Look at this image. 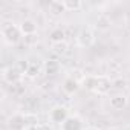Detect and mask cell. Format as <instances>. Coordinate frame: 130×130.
I'll return each instance as SVG.
<instances>
[{
	"instance_id": "ba28073f",
	"label": "cell",
	"mask_w": 130,
	"mask_h": 130,
	"mask_svg": "<svg viewBox=\"0 0 130 130\" xmlns=\"http://www.w3.org/2000/svg\"><path fill=\"white\" fill-rule=\"evenodd\" d=\"M28 127L26 124V119H25V115H14L9 118L8 121V128L9 130H25Z\"/></svg>"
},
{
	"instance_id": "ffe728a7",
	"label": "cell",
	"mask_w": 130,
	"mask_h": 130,
	"mask_svg": "<svg viewBox=\"0 0 130 130\" xmlns=\"http://www.w3.org/2000/svg\"><path fill=\"white\" fill-rule=\"evenodd\" d=\"M25 130H41V128H40L38 125H28Z\"/></svg>"
},
{
	"instance_id": "8fae6325",
	"label": "cell",
	"mask_w": 130,
	"mask_h": 130,
	"mask_svg": "<svg viewBox=\"0 0 130 130\" xmlns=\"http://www.w3.org/2000/svg\"><path fill=\"white\" fill-rule=\"evenodd\" d=\"M64 12H68L66 8H64V3L60 2V0H54V2L49 3V14L52 17H61Z\"/></svg>"
},
{
	"instance_id": "8992f818",
	"label": "cell",
	"mask_w": 130,
	"mask_h": 130,
	"mask_svg": "<svg viewBox=\"0 0 130 130\" xmlns=\"http://www.w3.org/2000/svg\"><path fill=\"white\" fill-rule=\"evenodd\" d=\"M93 40H95L93 32H92L89 28L81 29V31H80V34H78V37H77V43H78V46H80V47H89V46H92Z\"/></svg>"
},
{
	"instance_id": "9a60e30c",
	"label": "cell",
	"mask_w": 130,
	"mask_h": 130,
	"mask_svg": "<svg viewBox=\"0 0 130 130\" xmlns=\"http://www.w3.org/2000/svg\"><path fill=\"white\" fill-rule=\"evenodd\" d=\"M41 69H43V68L40 66L37 61L31 60V61H29V66H28V69H26V72H25V75H26V77H29V78H35V77L40 74V71H41Z\"/></svg>"
},
{
	"instance_id": "277c9868",
	"label": "cell",
	"mask_w": 130,
	"mask_h": 130,
	"mask_svg": "<svg viewBox=\"0 0 130 130\" xmlns=\"http://www.w3.org/2000/svg\"><path fill=\"white\" fill-rule=\"evenodd\" d=\"M113 87V80L109 75H96V84H95V93L106 95Z\"/></svg>"
},
{
	"instance_id": "44dd1931",
	"label": "cell",
	"mask_w": 130,
	"mask_h": 130,
	"mask_svg": "<svg viewBox=\"0 0 130 130\" xmlns=\"http://www.w3.org/2000/svg\"><path fill=\"white\" fill-rule=\"evenodd\" d=\"M84 130H100L98 127H95V125H90V127H86Z\"/></svg>"
},
{
	"instance_id": "d6986e66",
	"label": "cell",
	"mask_w": 130,
	"mask_h": 130,
	"mask_svg": "<svg viewBox=\"0 0 130 130\" xmlns=\"http://www.w3.org/2000/svg\"><path fill=\"white\" fill-rule=\"evenodd\" d=\"M25 43H26V46H35V44L38 43V35L34 34V35H28V37H25Z\"/></svg>"
},
{
	"instance_id": "2e32d148",
	"label": "cell",
	"mask_w": 130,
	"mask_h": 130,
	"mask_svg": "<svg viewBox=\"0 0 130 130\" xmlns=\"http://www.w3.org/2000/svg\"><path fill=\"white\" fill-rule=\"evenodd\" d=\"M95 84H96V75H86V77H83V80H81V86H83L86 90L95 92Z\"/></svg>"
},
{
	"instance_id": "52a82bcc",
	"label": "cell",
	"mask_w": 130,
	"mask_h": 130,
	"mask_svg": "<svg viewBox=\"0 0 130 130\" xmlns=\"http://www.w3.org/2000/svg\"><path fill=\"white\" fill-rule=\"evenodd\" d=\"M19 26H20V31H22V34L25 37L37 34V29H38V25H37V22L34 19H23Z\"/></svg>"
},
{
	"instance_id": "3957f363",
	"label": "cell",
	"mask_w": 130,
	"mask_h": 130,
	"mask_svg": "<svg viewBox=\"0 0 130 130\" xmlns=\"http://www.w3.org/2000/svg\"><path fill=\"white\" fill-rule=\"evenodd\" d=\"M68 118H69V112H68L66 107L61 106V104L54 106V107L51 109V112H49V119H51L52 122H55V124H60V125L66 121Z\"/></svg>"
},
{
	"instance_id": "7a4b0ae2",
	"label": "cell",
	"mask_w": 130,
	"mask_h": 130,
	"mask_svg": "<svg viewBox=\"0 0 130 130\" xmlns=\"http://www.w3.org/2000/svg\"><path fill=\"white\" fill-rule=\"evenodd\" d=\"M2 77H3V80L8 83V84H17L20 80H22V77H23V72L17 68V66H8V68H5L3 71H2Z\"/></svg>"
},
{
	"instance_id": "30bf717a",
	"label": "cell",
	"mask_w": 130,
	"mask_h": 130,
	"mask_svg": "<svg viewBox=\"0 0 130 130\" xmlns=\"http://www.w3.org/2000/svg\"><path fill=\"white\" fill-rule=\"evenodd\" d=\"M80 84H81V83H78V81H77V80H74V78H66V80L63 81L61 89H63V92L66 93V95H74V93H77V92H78Z\"/></svg>"
},
{
	"instance_id": "5bb4252c",
	"label": "cell",
	"mask_w": 130,
	"mask_h": 130,
	"mask_svg": "<svg viewBox=\"0 0 130 130\" xmlns=\"http://www.w3.org/2000/svg\"><path fill=\"white\" fill-rule=\"evenodd\" d=\"M51 49L57 55H66L69 51V43L68 41H60V43H51Z\"/></svg>"
},
{
	"instance_id": "4fadbf2b",
	"label": "cell",
	"mask_w": 130,
	"mask_h": 130,
	"mask_svg": "<svg viewBox=\"0 0 130 130\" xmlns=\"http://www.w3.org/2000/svg\"><path fill=\"white\" fill-rule=\"evenodd\" d=\"M43 71H44L46 75H55L60 71V63L55 61V60H47L43 64Z\"/></svg>"
},
{
	"instance_id": "7402d4cb",
	"label": "cell",
	"mask_w": 130,
	"mask_h": 130,
	"mask_svg": "<svg viewBox=\"0 0 130 130\" xmlns=\"http://www.w3.org/2000/svg\"><path fill=\"white\" fill-rule=\"evenodd\" d=\"M107 130H121V128H119V127H109Z\"/></svg>"
},
{
	"instance_id": "5b68a950",
	"label": "cell",
	"mask_w": 130,
	"mask_h": 130,
	"mask_svg": "<svg viewBox=\"0 0 130 130\" xmlns=\"http://www.w3.org/2000/svg\"><path fill=\"white\" fill-rule=\"evenodd\" d=\"M83 127V119L77 115H69V118L60 125V130H84Z\"/></svg>"
},
{
	"instance_id": "9c48e42d",
	"label": "cell",
	"mask_w": 130,
	"mask_h": 130,
	"mask_svg": "<svg viewBox=\"0 0 130 130\" xmlns=\"http://www.w3.org/2000/svg\"><path fill=\"white\" fill-rule=\"evenodd\" d=\"M109 103H110V107L113 110H122L127 106L128 100H127V96L124 93H115V95L110 96V101Z\"/></svg>"
},
{
	"instance_id": "6da1fadb",
	"label": "cell",
	"mask_w": 130,
	"mask_h": 130,
	"mask_svg": "<svg viewBox=\"0 0 130 130\" xmlns=\"http://www.w3.org/2000/svg\"><path fill=\"white\" fill-rule=\"evenodd\" d=\"M0 32H2V37H3L5 43L11 44V46L17 44L20 41L22 35H23L22 31H20V26L15 25L14 22H5L2 25V31H0Z\"/></svg>"
},
{
	"instance_id": "ac0fdd59",
	"label": "cell",
	"mask_w": 130,
	"mask_h": 130,
	"mask_svg": "<svg viewBox=\"0 0 130 130\" xmlns=\"http://www.w3.org/2000/svg\"><path fill=\"white\" fill-rule=\"evenodd\" d=\"M121 71V64L116 60H110L107 61V74H118ZM106 74V75H107Z\"/></svg>"
},
{
	"instance_id": "e0dca14e",
	"label": "cell",
	"mask_w": 130,
	"mask_h": 130,
	"mask_svg": "<svg viewBox=\"0 0 130 130\" xmlns=\"http://www.w3.org/2000/svg\"><path fill=\"white\" fill-rule=\"evenodd\" d=\"M64 3V8L66 11H71V12H75V11H80L83 8V3L80 0H63Z\"/></svg>"
},
{
	"instance_id": "7c38bea8",
	"label": "cell",
	"mask_w": 130,
	"mask_h": 130,
	"mask_svg": "<svg viewBox=\"0 0 130 130\" xmlns=\"http://www.w3.org/2000/svg\"><path fill=\"white\" fill-rule=\"evenodd\" d=\"M49 40L51 43H60V41H66V31L63 28H55L49 32Z\"/></svg>"
}]
</instances>
